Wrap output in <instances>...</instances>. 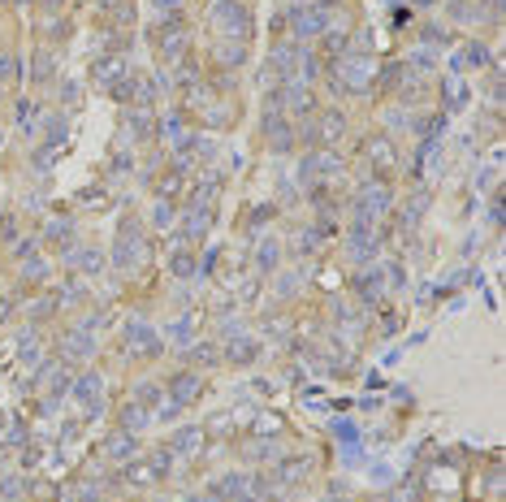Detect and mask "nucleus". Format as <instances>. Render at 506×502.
I'll list each match as a JSON object with an SVG mask.
<instances>
[{
    "instance_id": "obj_1",
    "label": "nucleus",
    "mask_w": 506,
    "mask_h": 502,
    "mask_svg": "<svg viewBox=\"0 0 506 502\" xmlns=\"http://www.w3.org/2000/svg\"><path fill=\"white\" fill-rule=\"evenodd\" d=\"M160 472H165V463H139V467H130V481H135V485H148L152 476H160Z\"/></svg>"
}]
</instances>
